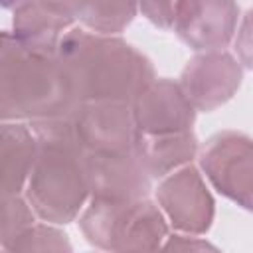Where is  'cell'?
I'll list each match as a JSON object with an SVG mask.
<instances>
[{
  "label": "cell",
  "instance_id": "e0dca14e",
  "mask_svg": "<svg viewBox=\"0 0 253 253\" xmlns=\"http://www.w3.org/2000/svg\"><path fill=\"white\" fill-rule=\"evenodd\" d=\"M36 211L32 210L26 196H8L4 198V223H2V245L12 241L22 231L30 229L36 223Z\"/></svg>",
  "mask_w": 253,
  "mask_h": 253
},
{
  "label": "cell",
  "instance_id": "5b68a950",
  "mask_svg": "<svg viewBox=\"0 0 253 253\" xmlns=\"http://www.w3.org/2000/svg\"><path fill=\"white\" fill-rule=\"evenodd\" d=\"M200 168L208 182L227 200L253 211V138L223 130L200 150Z\"/></svg>",
  "mask_w": 253,
  "mask_h": 253
},
{
  "label": "cell",
  "instance_id": "3957f363",
  "mask_svg": "<svg viewBox=\"0 0 253 253\" xmlns=\"http://www.w3.org/2000/svg\"><path fill=\"white\" fill-rule=\"evenodd\" d=\"M30 126L40 140V152L24 196L43 223H69L91 200L85 154L71 138L67 117Z\"/></svg>",
  "mask_w": 253,
  "mask_h": 253
},
{
  "label": "cell",
  "instance_id": "ac0fdd59",
  "mask_svg": "<svg viewBox=\"0 0 253 253\" xmlns=\"http://www.w3.org/2000/svg\"><path fill=\"white\" fill-rule=\"evenodd\" d=\"M233 47L237 53V61L253 69V8H249L241 18L233 38Z\"/></svg>",
  "mask_w": 253,
  "mask_h": 253
},
{
  "label": "cell",
  "instance_id": "4fadbf2b",
  "mask_svg": "<svg viewBox=\"0 0 253 253\" xmlns=\"http://www.w3.org/2000/svg\"><path fill=\"white\" fill-rule=\"evenodd\" d=\"M40 152V140L26 123H2L0 158H2V196H20L26 190L32 168Z\"/></svg>",
  "mask_w": 253,
  "mask_h": 253
},
{
  "label": "cell",
  "instance_id": "7a4b0ae2",
  "mask_svg": "<svg viewBox=\"0 0 253 253\" xmlns=\"http://www.w3.org/2000/svg\"><path fill=\"white\" fill-rule=\"evenodd\" d=\"M79 105L57 59L24 47L12 32L0 38V117L4 123H43L69 117Z\"/></svg>",
  "mask_w": 253,
  "mask_h": 253
},
{
  "label": "cell",
  "instance_id": "ba28073f",
  "mask_svg": "<svg viewBox=\"0 0 253 253\" xmlns=\"http://www.w3.org/2000/svg\"><path fill=\"white\" fill-rule=\"evenodd\" d=\"M243 79L241 63L227 51L196 53L180 73V87L196 111H213L227 103Z\"/></svg>",
  "mask_w": 253,
  "mask_h": 253
},
{
  "label": "cell",
  "instance_id": "6da1fadb",
  "mask_svg": "<svg viewBox=\"0 0 253 253\" xmlns=\"http://www.w3.org/2000/svg\"><path fill=\"white\" fill-rule=\"evenodd\" d=\"M61 61L79 103H132L154 79L150 59L119 36L69 30L59 47Z\"/></svg>",
  "mask_w": 253,
  "mask_h": 253
},
{
  "label": "cell",
  "instance_id": "277c9868",
  "mask_svg": "<svg viewBox=\"0 0 253 253\" xmlns=\"http://www.w3.org/2000/svg\"><path fill=\"white\" fill-rule=\"evenodd\" d=\"M79 229L103 253H158L168 237L166 217L148 198H91L79 217Z\"/></svg>",
  "mask_w": 253,
  "mask_h": 253
},
{
  "label": "cell",
  "instance_id": "8fae6325",
  "mask_svg": "<svg viewBox=\"0 0 253 253\" xmlns=\"http://www.w3.org/2000/svg\"><path fill=\"white\" fill-rule=\"evenodd\" d=\"M85 170L91 198L142 200L150 192L152 178L134 150L123 154H85Z\"/></svg>",
  "mask_w": 253,
  "mask_h": 253
},
{
  "label": "cell",
  "instance_id": "30bf717a",
  "mask_svg": "<svg viewBox=\"0 0 253 253\" xmlns=\"http://www.w3.org/2000/svg\"><path fill=\"white\" fill-rule=\"evenodd\" d=\"M239 22V6L233 2H178L174 32L198 53L223 51L233 42Z\"/></svg>",
  "mask_w": 253,
  "mask_h": 253
},
{
  "label": "cell",
  "instance_id": "9c48e42d",
  "mask_svg": "<svg viewBox=\"0 0 253 253\" xmlns=\"http://www.w3.org/2000/svg\"><path fill=\"white\" fill-rule=\"evenodd\" d=\"M130 109L136 130L142 136L190 132L198 113L180 83L172 79H154L130 103Z\"/></svg>",
  "mask_w": 253,
  "mask_h": 253
},
{
  "label": "cell",
  "instance_id": "2e32d148",
  "mask_svg": "<svg viewBox=\"0 0 253 253\" xmlns=\"http://www.w3.org/2000/svg\"><path fill=\"white\" fill-rule=\"evenodd\" d=\"M2 253H73L67 235L51 223H34L2 245Z\"/></svg>",
  "mask_w": 253,
  "mask_h": 253
},
{
  "label": "cell",
  "instance_id": "52a82bcc",
  "mask_svg": "<svg viewBox=\"0 0 253 253\" xmlns=\"http://www.w3.org/2000/svg\"><path fill=\"white\" fill-rule=\"evenodd\" d=\"M156 204L166 221L184 235H202L211 227L215 204L204 176L192 164L162 178Z\"/></svg>",
  "mask_w": 253,
  "mask_h": 253
},
{
  "label": "cell",
  "instance_id": "8992f818",
  "mask_svg": "<svg viewBox=\"0 0 253 253\" xmlns=\"http://www.w3.org/2000/svg\"><path fill=\"white\" fill-rule=\"evenodd\" d=\"M67 126L83 154L132 152L140 138L128 103H79Z\"/></svg>",
  "mask_w": 253,
  "mask_h": 253
},
{
  "label": "cell",
  "instance_id": "ffe728a7",
  "mask_svg": "<svg viewBox=\"0 0 253 253\" xmlns=\"http://www.w3.org/2000/svg\"><path fill=\"white\" fill-rule=\"evenodd\" d=\"M138 10L158 28H174L176 22V10H178V2H142L138 4Z\"/></svg>",
  "mask_w": 253,
  "mask_h": 253
},
{
  "label": "cell",
  "instance_id": "7c38bea8",
  "mask_svg": "<svg viewBox=\"0 0 253 253\" xmlns=\"http://www.w3.org/2000/svg\"><path fill=\"white\" fill-rule=\"evenodd\" d=\"M12 16V36L43 55H57L63 36L77 22L71 2H16Z\"/></svg>",
  "mask_w": 253,
  "mask_h": 253
},
{
  "label": "cell",
  "instance_id": "9a60e30c",
  "mask_svg": "<svg viewBox=\"0 0 253 253\" xmlns=\"http://www.w3.org/2000/svg\"><path fill=\"white\" fill-rule=\"evenodd\" d=\"M75 20L83 30L99 36H119L136 16V4L111 2H71Z\"/></svg>",
  "mask_w": 253,
  "mask_h": 253
},
{
  "label": "cell",
  "instance_id": "d6986e66",
  "mask_svg": "<svg viewBox=\"0 0 253 253\" xmlns=\"http://www.w3.org/2000/svg\"><path fill=\"white\" fill-rule=\"evenodd\" d=\"M158 253H221L215 245H211L206 239H200L198 235H170L166 237L164 245Z\"/></svg>",
  "mask_w": 253,
  "mask_h": 253
},
{
  "label": "cell",
  "instance_id": "5bb4252c",
  "mask_svg": "<svg viewBox=\"0 0 253 253\" xmlns=\"http://www.w3.org/2000/svg\"><path fill=\"white\" fill-rule=\"evenodd\" d=\"M134 152L146 168L148 176L152 180H158L192 162V158L198 154V138L192 130L162 136L140 134Z\"/></svg>",
  "mask_w": 253,
  "mask_h": 253
}]
</instances>
